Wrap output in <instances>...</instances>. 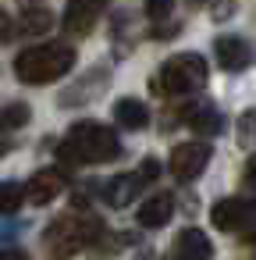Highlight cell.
<instances>
[{
  "label": "cell",
  "instance_id": "cell-1",
  "mask_svg": "<svg viewBox=\"0 0 256 260\" xmlns=\"http://www.w3.org/2000/svg\"><path fill=\"white\" fill-rule=\"evenodd\" d=\"M75 64V50L64 47V43H40V47H29L15 57V75L25 82V86H47V82H57L61 75H68Z\"/></svg>",
  "mask_w": 256,
  "mask_h": 260
},
{
  "label": "cell",
  "instance_id": "cell-2",
  "mask_svg": "<svg viewBox=\"0 0 256 260\" xmlns=\"http://www.w3.org/2000/svg\"><path fill=\"white\" fill-rule=\"evenodd\" d=\"M118 153H121L118 136L107 125H96V121L71 125V132H68L64 146H61V157L71 160V164H107Z\"/></svg>",
  "mask_w": 256,
  "mask_h": 260
},
{
  "label": "cell",
  "instance_id": "cell-3",
  "mask_svg": "<svg viewBox=\"0 0 256 260\" xmlns=\"http://www.w3.org/2000/svg\"><path fill=\"white\" fill-rule=\"evenodd\" d=\"M206 79H210V68L199 54H178L157 72L150 89L157 96H185V93H196L199 86H206Z\"/></svg>",
  "mask_w": 256,
  "mask_h": 260
},
{
  "label": "cell",
  "instance_id": "cell-4",
  "mask_svg": "<svg viewBox=\"0 0 256 260\" xmlns=\"http://www.w3.org/2000/svg\"><path fill=\"white\" fill-rule=\"evenodd\" d=\"M96 224L93 221H82V217H57L50 228H47V235H43V246H47V253L54 256V260H64V256H75L79 249H86L93 239H96V232H93Z\"/></svg>",
  "mask_w": 256,
  "mask_h": 260
},
{
  "label": "cell",
  "instance_id": "cell-5",
  "mask_svg": "<svg viewBox=\"0 0 256 260\" xmlns=\"http://www.w3.org/2000/svg\"><path fill=\"white\" fill-rule=\"evenodd\" d=\"M210 221L221 232L249 235V232H256V203H249V200H221V203H213Z\"/></svg>",
  "mask_w": 256,
  "mask_h": 260
},
{
  "label": "cell",
  "instance_id": "cell-6",
  "mask_svg": "<svg viewBox=\"0 0 256 260\" xmlns=\"http://www.w3.org/2000/svg\"><path fill=\"white\" fill-rule=\"evenodd\" d=\"M213 57L221 61L224 72H245L256 61V47L245 36H221L213 43Z\"/></svg>",
  "mask_w": 256,
  "mask_h": 260
},
{
  "label": "cell",
  "instance_id": "cell-7",
  "mask_svg": "<svg viewBox=\"0 0 256 260\" xmlns=\"http://www.w3.org/2000/svg\"><path fill=\"white\" fill-rule=\"evenodd\" d=\"M206 164H210V146L206 143H178L171 150V171L181 182H192Z\"/></svg>",
  "mask_w": 256,
  "mask_h": 260
},
{
  "label": "cell",
  "instance_id": "cell-8",
  "mask_svg": "<svg viewBox=\"0 0 256 260\" xmlns=\"http://www.w3.org/2000/svg\"><path fill=\"white\" fill-rule=\"evenodd\" d=\"M210 256H213V242L206 239V232L181 228L178 239H174V246H171V253L164 260H210Z\"/></svg>",
  "mask_w": 256,
  "mask_h": 260
},
{
  "label": "cell",
  "instance_id": "cell-9",
  "mask_svg": "<svg viewBox=\"0 0 256 260\" xmlns=\"http://www.w3.org/2000/svg\"><path fill=\"white\" fill-rule=\"evenodd\" d=\"M103 4L107 0H71L68 11H64V32H71V36L93 32L96 18L103 15Z\"/></svg>",
  "mask_w": 256,
  "mask_h": 260
},
{
  "label": "cell",
  "instance_id": "cell-10",
  "mask_svg": "<svg viewBox=\"0 0 256 260\" xmlns=\"http://www.w3.org/2000/svg\"><path fill=\"white\" fill-rule=\"evenodd\" d=\"M22 189H25V200H29V203L43 207V203H50V200L61 196L64 175H61L57 168H43V171H36V175L29 178V185H22Z\"/></svg>",
  "mask_w": 256,
  "mask_h": 260
},
{
  "label": "cell",
  "instance_id": "cell-11",
  "mask_svg": "<svg viewBox=\"0 0 256 260\" xmlns=\"http://www.w3.org/2000/svg\"><path fill=\"white\" fill-rule=\"evenodd\" d=\"M171 214H174V200L167 192H157V196H150V200L139 203V214L135 217H139L142 228H164L171 221Z\"/></svg>",
  "mask_w": 256,
  "mask_h": 260
},
{
  "label": "cell",
  "instance_id": "cell-12",
  "mask_svg": "<svg viewBox=\"0 0 256 260\" xmlns=\"http://www.w3.org/2000/svg\"><path fill=\"white\" fill-rule=\"evenodd\" d=\"M114 121L121 125V128H146L150 125V111H146V104L142 100H135V96H121L118 104H114Z\"/></svg>",
  "mask_w": 256,
  "mask_h": 260
},
{
  "label": "cell",
  "instance_id": "cell-13",
  "mask_svg": "<svg viewBox=\"0 0 256 260\" xmlns=\"http://www.w3.org/2000/svg\"><path fill=\"white\" fill-rule=\"evenodd\" d=\"M139 189H142V178L139 175H121V178H114L107 185V203L111 207H128L139 196Z\"/></svg>",
  "mask_w": 256,
  "mask_h": 260
},
{
  "label": "cell",
  "instance_id": "cell-14",
  "mask_svg": "<svg viewBox=\"0 0 256 260\" xmlns=\"http://www.w3.org/2000/svg\"><path fill=\"white\" fill-rule=\"evenodd\" d=\"M189 125H192L196 132H203V136H217V132L224 128V121H221L217 107H206V104H199V107H192V111H189Z\"/></svg>",
  "mask_w": 256,
  "mask_h": 260
},
{
  "label": "cell",
  "instance_id": "cell-15",
  "mask_svg": "<svg viewBox=\"0 0 256 260\" xmlns=\"http://www.w3.org/2000/svg\"><path fill=\"white\" fill-rule=\"evenodd\" d=\"M25 203V189L18 182H0V214H15Z\"/></svg>",
  "mask_w": 256,
  "mask_h": 260
},
{
  "label": "cell",
  "instance_id": "cell-16",
  "mask_svg": "<svg viewBox=\"0 0 256 260\" xmlns=\"http://www.w3.org/2000/svg\"><path fill=\"white\" fill-rule=\"evenodd\" d=\"M29 121V104H8L4 111H0V128H22Z\"/></svg>",
  "mask_w": 256,
  "mask_h": 260
},
{
  "label": "cell",
  "instance_id": "cell-17",
  "mask_svg": "<svg viewBox=\"0 0 256 260\" xmlns=\"http://www.w3.org/2000/svg\"><path fill=\"white\" fill-rule=\"evenodd\" d=\"M50 25H54V15H50V11H43V8H40V11H32V8H29V11L22 15V29H25V32H47Z\"/></svg>",
  "mask_w": 256,
  "mask_h": 260
},
{
  "label": "cell",
  "instance_id": "cell-18",
  "mask_svg": "<svg viewBox=\"0 0 256 260\" xmlns=\"http://www.w3.org/2000/svg\"><path fill=\"white\" fill-rule=\"evenodd\" d=\"M142 4H146V15L150 18H167L171 8H174V0H142Z\"/></svg>",
  "mask_w": 256,
  "mask_h": 260
},
{
  "label": "cell",
  "instance_id": "cell-19",
  "mask_svg": "<svg viewBox=\"0 0 256 260\" xmlns=\"http://www.w3.org/2000/svg\"><path fill=\"white\" fill-rule=\"evenodd\" d=\"M135 175H139L142 182H153V178L160 175V160H157V157H146V160L139 164V171H135Z\"/></svg>",
  "mask_w": 256,
  "mask_h": 260
},
{
  "label": "cell",
  "instance_id": "cell-20",
  "mask_svg": "<svg viewBox=\"0 0 256 260\" xmlns=\"http://www.w3.org/2000/svg\"><path fill=\"white\" fill-rule=\"evenodd\" d=\"M8 36H15V22H11V15L0 11V43H4Z\"/></svg>",
  "mask_w": 256,
  "mask_h": 260
},
{
  "label": "cell",
  "instance_id": "cell-21",
  "mask_svg": "<svg viewBox=\"0 0 256 260\" xmlns=\"http://www.w3.org/2000/svg\"><path fill=\"white\" fill-rule=\"evenodd\" d=\"M0 260H29L25 249H0Z\"/></svg>",
  "mask_w": 256,
  "mask_h": 260
},
{
  "label": "cell",
  "instance_id": "cell-22",
  "mask_svg": "<svg viewBox=\"0 0 256 260\" xmlns=\"http://www.w3.org/2000/svg\"><path fill=\"white\" fill-rule=\"evenodd\" d=\"M245 182L256 189V157H249V164H245Z\"/></svg>",
  "mask_w": 256,
  "mask_h": 260
}]
</instances>
